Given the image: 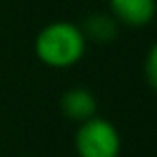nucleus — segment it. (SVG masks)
<instances>
[{
    "label": "nucleus",
    "mask_w": 157,
    "mask_h": 157,
    "mask_svg": "<svg viewBox=\"0 0 157 157\" xmlns=\"http://www.w3.org/2000/svg\"><path fill=\"white\" fill-rule=\"evenodd\" d=\"M80 30L86 40H92L96 44H109L117 38L119 24L107 12H94V14L86 16Z\"/></svg>",
    "instance_id": "nucleus-5"
},
{
    "label": "nucleus",
    "mask_w": 157,
    "mask_h": 157,
    "mask_svg": "<svg viewBox=\"0 0 157 157\" xmlns=\"http://www.w3.org/2000/svg\"><path fill=\"white\" fill-rule=\"evenodd\" d=\"M109 14L129 28L147 26L157 14L155 0H109Z\"/></svg>",
    "instance_id": "nucleus-3"
},
{
    "label": "nucleus",
    "mask_w": 157,
    "mask_h": 157,
    "mask_svg": "<svg viewBox=\"0 0 157 157\" xmlns=\"http://www.w3.org/2000/svg\"><path fill=\"white\" fill-rule=\"evenodd\" d=\"M60 109L66 119L82 123L98 113V101L88 88H70L60 98Z\"/></svg>",
    "instance_id": "nucleus-4"
},
{
    "label": "nucleus",
    "mask_w": 157,
    "mask_h": 157,
    "mask_svg": "<svg viewBox=\"0 0 157 157\" xmlns=\"http://www.w3.org/2000/svg\"><path fill=\"white\" fill-rule=\"evenodd\" d=\"M143 72H145L147 86H149L153 92H157V44H153V46H151V50L147 52Z\"/></svg>",
    "instance_id": "nucleus-6"
},
{
    "label": "nucleus",
    "mask_w": 157,
    "mask_h": 157,
    "mask_svg": "<svg viewBox=\"0 0 157 157\" xmlns=\"http://www.w3.org/2000/svg\"><path fill=\"white\" fill-rule=\"evenodd\" d=\"M86 44L80 26L74 22H52L38 32L34 40L36 58L54 70H68L76 66L86 54Z\"/></svg>",
    "instance_id": "nucleus-1"
},
{
    "label": "nucleus",
    "mask_w": 157,
    "mask_h": 157,
    "mask_svg": "<svg viewBox=\"0 0 157 157\" xmlns=\"http://www.w3.org/2000/svg\"><path fill=\"white\" fill-rule=\"evenodd\" d=\"M78 157H119L121 137L109 119L94 117L80 123L74 137Z\"/></svg>",
    "instance_id": "nucleus-2"
}]
</instances>
